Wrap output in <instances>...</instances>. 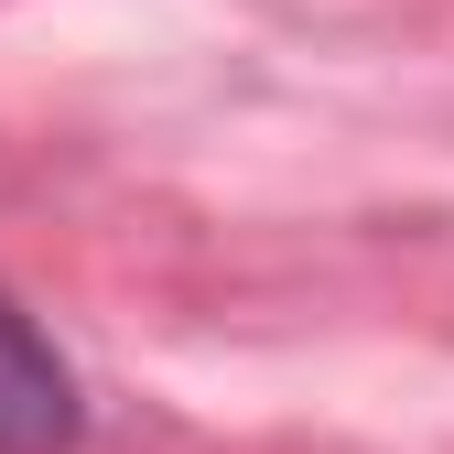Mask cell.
<instances>
[{
  "label": "cell",
  "mask_w": 454,
  "mask_h": 454,
  "mask_svg": "<svg viewBox=\"0 0 454 454\" xmlns=\"http://www.w3.org/2000/svg\"><path fill=\"white\" fill-rule=\"evenodd\" d=\"M87 443V389L66 347L0 293V454H76Z\"/></svg>",
  "instance_id": "6da1fadb"
}]
</instances>
